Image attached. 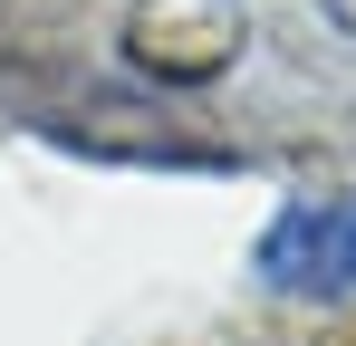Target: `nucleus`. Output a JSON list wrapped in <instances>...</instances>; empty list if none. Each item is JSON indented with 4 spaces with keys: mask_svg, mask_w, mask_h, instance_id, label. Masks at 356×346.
<instances>
[{
    "mask_svg": "<svg viewBox=\"0 0 356 346\" xmlns=\"http://www.w3.org/2000/svg\"><path fill=\"white\" fill-rule=\"evenodd\" d=\"M116 49H125V67L154 77V87H212V77H232L241 49H250V10H241V0H125Z\"/></svg>",
    "mask_w": 356,
    "mask_h": 346,
    "instance_id": "obj_1",
    "label": "nucleus"
},
{
    "mask_svg": "<svg viewBox=\"0 0 356 346\" xmlns=\"http://www.w3.org/2000/svg\"><path fill=\"white\" fill-rule=\"evenodd\" d=\"M260 279L280 298H337L356 288V202H289L260 240Z\"/></svg>",
    "mask_w": 356,
    "mask_h": 346,
    "instance_id": "obj_2",
    "label": "nucleus"
},
{
    "mask_svg": "<svg viewBox=\"0 0 356 346\" xmlns=\"http://www.w3.org/2000/svg\"><path fill=\"white\" fill-rule=\"evenodd\" d=\"M318 10H327V29H337V39H356V0H318Z\"/></svg>",
    "mask_w": 356,
    "mask_h": 346,
    "instance_id": "obj_3",
    "label": "nucleus"
}]
</instances>
